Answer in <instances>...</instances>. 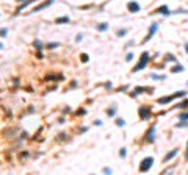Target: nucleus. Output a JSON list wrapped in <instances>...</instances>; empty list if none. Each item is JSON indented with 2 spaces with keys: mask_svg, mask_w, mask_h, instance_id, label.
Returning a JSON list of instances; mask_svg holds the SVG:
<instances>
[{
  "mask_svg": "<svg viewBox=\"0 0 188 175\" xmlns=\"http://www.w3.org/2000/svg\"><path fill=\"white\" fill-rule=\"evenodd\" d=\"M6 33H8V32H6V30H5V28H2V30H0V34H2V36H3V38H5V34H6Z\"/></svg>",
  "mask_w": 188,
  "mask_h": 175,
  "instance_id": "nucleus-14",
  "label": "nucleus"
},
{
  "mask_svg": "<svg viewBox=\"0 0 188 175\" xmlns=\"http://www.w3.org/2000/svg\"><path fill=\"white\" fill-rule=\"evenodd\" d=\"M152 161H154L152 158H146V159H143V163L140 164V170H141V172H146V170H149V169H151Z\"/></svg>",
  "mask_w": 188,
  "mask_h": 175,
  "instance_id": "nucleus-2",
  "label": "nucleus"
},
{
  "mask_svg": "<svg viewBox=\"0 0 188 175\" xmlns=\"http://www.w3.org/2000/svg\"><path fill=\"white\" fill-rule=\"evenodd\" d=\"M187 159H188V152H187Z\"/></svg>",
  "mask_w": 188,
  "mask_h": 175,
  "instance_id": "nucleus-18",
  "label": "nucleus"
},
{
  "mask_svg": "<svg viewBox=\"0 0 188 175\" xmlns=\"http://www.w3.org/2000/svg\"><path fill=\"white\" fill-rule=\"evenodd\" d=\"M53 2V0H47V2H44V3H41V5L39 6H36V8H34L33 10V13H38V11H41V10H43V8H47V6L49 5H50V3Z\"/></svg>",
  "mask_w": 188,
  "mask_h": 175,
  "instance_id": "nucleus-6",
  "label": "nucleus"
},
{
  "mask_svg": "<svg viewBox=\"0 0 188 175\" xmlns=\"http://www.w3.org/2000/svg\"><path fill=\"white\" fill-rule=\"evenodd\" d=\"M146 139H147L149 142H152V141H154V127H152V128H149L147 135H146Z\"/></svg>",
  "mask_w": 188,
  "mask_h": 175,
  "instance_id": "nucleus-8",
  "label": "nucleus"
},
{
  "mask_svg": "<svg viewBox=\"0 0 188 175\" xmlns=\"http://www.w3.org/2000/svg\"><path fill=\"white\" fill-rule=\"evenodd\" d=\"M182 66H177V67H174V69H172V72H179V71H182Z\"/></svg>",
  "mask_w": 188,
  "mask_h": 175,
  "instance_id": "nucleus-13",
  "label": "nucleus"
},
{
  "mask_svg": "<svg viewBox=\"0 0 188 175\" xmlns=\"http://www.w3.org/2000/svg\"><path fill=\"white\" fill-rule=\"evenodd\" d=\"M129 10L132 11V13H136V11H140V5H138L136 2H130L129 3Z\"/></svg>",
  "mask_w": 188,
  "mask_h": 175,
  "instance_id": "nucleus-7",
  "label": "nucleus"
},
{
  "mask_svg": "<svg viewBox=\"0 0 188 175\" xmlns=\"http://www.w3.org/2000/svg\"><path fill=\"white\" fill-rule=\"evenodd\" d=\"M69 21V17H60V19H56V24H63V22H67Z\"/></svg>",
  "mask_w": 188,
  "mask_h": 175,
  "instance_id": "nucleus-10",
  "label": "nucleus"
},
{
  "mask_svg": "<svg viewBox=\"0 0 188 175\" xmlns=\"http://www.w3.org/2000/svg\"><path fill=\"white\" fill-rule=\"evenodd\" d=\"M118 125H119V127H122V125H124V120H122V119H118Z\"/></svg>",
  "mask_w": 188,
  "mask_h": 175,
  "instance_id": "nucleus-15",
  "label": "nucleus"
},
{
  "mask_svg": "<svg viewBox=\"0 0 188 175\" xmlns=\"http://www.w3.org/2000/svg\"><path fill=\"white\" fill-rule=\"evenodd\" d=\"M166 6H162V8H158V10H157V13H162V14H165V13H166Z\"/></svg>",
  "mask_w": 188,
  "mask_h": 175,
  "instance_id": "nucleus-11",
  "label": "nucleus"
},
{
  "mask_svg": "<svg viewBox=\"0 0 188 175\" xmlns=\"http://www.w3.org/2000/svg\"><path fill=\"white\" fill-rule=\"evenodd\" d=\"M19 2H22V0H19Z\"/></svg>",
  "mask_w": 188,
  "mask_h": 175,
  "instance_id": "nucleus-19",
  "label": "nucleus"
},
{
  "mask_svg": "<svg viewBox=\"0 0 188 175\" xmlns=\"http://www.w3.org/2000/svg\"><path fill=\"white\" fill-rule=\"evenodd\" d=\"M147 60H149V53H143V55H141V58H140V63H138V64L135 66V69H133V72H138V71H141V69H143L144 66L147 64Z\"/></svg>",
  "mask_w": 188,
  "mask_h": 175,
  "instance_id": "nucleus-1",
  "label": "nucleus"
},
{
  "mask_svg": "<svg viewBox=\"0 0 188 175\" xmlns=\"http://www.w3.org/2000/svg\"><path fill=\"white\" fill-rule=\"evenodd\" d=\"M185 92H176V94H172L169 97H162V99L158 100V103H168V102H171V100H174L176 97H180V95H183Z\"/></svg>",
  "mask_w": 188,
  "mask_h": 175,
  "instance_id": "nucleus-3",
  "label": "nucleus"
},
{
  "mask_svg": "<svg viewBox=\"0 0 188 175\" xmlns=\"http://www.w3.org/2000/svg\"><path fill=\"white\" fill-rule=\"evenodd\" d=\"M176 153H177V149H176V150H172V152H171V153H168V155H166V156H165V161H169V159H171L172 156H174V155H176Z\"/></svg>",
  "mask_w": 188,
  "mask_h": 175,
  "instance_id": "nucleus-9",
  "label": "nucleus"
},
{
  "mask_svg": "<svg viewBox=\"0 0 188 175\" xmlns=\"http://www.w3.org/2000/svg\"><path fill=\"white\" fill-rule=\"evenodd\" d=\"M155 30H157V24H154V25L151 27V30H149V34H147V36H146L144 39H143V42H147L149 39H151V38L154 36V32H155Z\"/></svg>",
  "mask_w": 188,
  "mask_h": 175,
  "instance_id": "nucleus-5",
  "label": "nucleus"
},
{
  "mask_svg": "<svg viewBox=\"0 0 188 175\" xmlns=\"http://www.w3.org/2000/svg\"><path fill=\"white\" fill-rule=\"evenodd\" d=\"M149 116H151L149 108H147V106H141V108H140V117H141V119H147Z\"/></svg>",
  "mask_w": 188,
  "mask_h": 175,
  "instance_id": "nucleus-4",
  "label": "nucleus"
},
{
  "mask_svg": "<svg viewBox=\"0 0 188 175\" xmlns=\"http://www.w3.org/2000/svg\"><path fill=\"white\" fill-rule=\"evenodd\" d=\"M82 60H83V63H86V61H88V55H82Z\"/></svg>",
  "mask_w": 188,
  "mask_h": 175,
  "instance_id": "nucleus-16",
  "label": "nucleus"
},
{
  "mask_svg": "<svg viewBox=\"0 0 188 175\" xmlns=\"http://www.w3.org/2000/svg\"><path fill=\"white\" fill-rule=\"evenodd\" d=\"M185 49H187V53H188V44H187V45H185Z\"/></svg>",
  "mask_w": 188,
  "mask_h": 175,
  "instance_id": "nucleus-17",
  "label": "nucleus"
},
{
  "mask_svg": "<svg viewBox=\"0 0 188 175\" xmlns=\"http://www.w3.org/2000/svg\"><path fill=\"white\" fill-rule=\"evenodd\" d=\"M97 30H101V32H103V30H107V24H102L97 27Z\"/></svg>",
  "mask_w": 188,
  "mask_h": 175,
  "instance_id": "nucleus-12",
  "label": "nucleus"
}]
</instances>
